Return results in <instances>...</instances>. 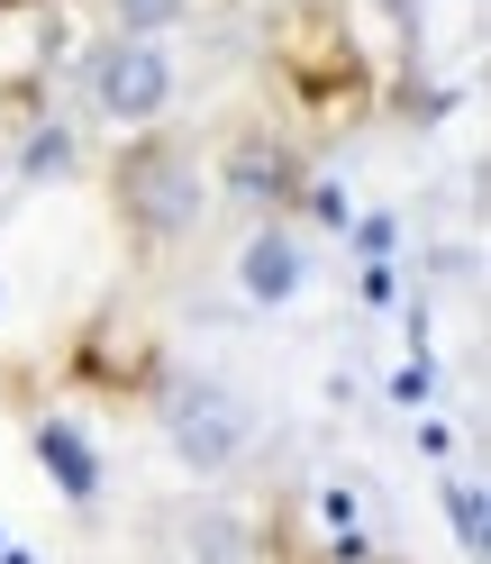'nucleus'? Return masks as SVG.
<instances>
[{"label":"nucleus","mask_w":491,"mask_h":564,"mask_svg":"<svg viewBox=\"0 0 491 564\" xmlns=\"http://www.w3.org/2000/svg\"><path fill=\"white\" fill-rule=\"evenodd\" d=\"M273 55H283V83L309 100L319 119H356L364 100V55H356V28L319 0H301V10L273 28Z\"/></svg>","instance_id":"nucleus-1"},{"label":"nucleus","mask_w":491,"mask_h":564,"mask_svg":"<svg viewBox=\"0 0 491 564\" xmlns=\"http://www.w3.org/2000/svg\"><path fill=\"white\" fill-rule=\"evenodd\" d=\"M119 209H128V228L146 237V246L192 237V228H200V209H209V183H200L192 147H173V137H146L137 155H119Z\"/></svg>","instance_id":"nucleus-2"},{"label":"nucleus","mask_w":491,"mask_h":564,"mask_svg":"<svg viewBox=\"0 0 491 564\" xmlns=\"http://www.w3.org/2000/svg\"><path fill=\"white\" fill-rule=\"evenodd\" d=\"M173 446H183V465L192 474H228L237 455H246V401L228 392V382H183L173 392Z\"/></svg>","instance_id":"nucleus-3"},{"label":"nucleus","mask_w":491,"mask_h":564,"mask_svg":"<svg viewBox=\"0 0 491 564\" xmlns=\"http://www.w3.org/2000/svg\"><path fill=\"white\" fill-rule=\"evenodd\" d=\"M91 100H100V119H119V128H146L164 100H173V64L155 37H119L110 55L91 64Z\"/></svg>","instance_id":"nucleus-4"},{"label":"nucleus","mask_w":491,"mask_h":564,"mask_svg":"<svg viewBox=\"0 0 491 564\" xmlns=\"http://www.w3.org/2000/svg\"><path fill=\"white\" fill-rule=\"evenodd\" d=\"M228 192H246V200H292V192H301V164L273 147V137H237V147H228Z\"/></svg>","instance_id":"nucleus-5"},{"label":"nucleus","mask_w":491,"mask_h":564,"mask_svg":"<svg viewBox=\"0 0 491 564\" xmlns=\"http://www.w3.org/2000/svg\"><path fill=\"white\" fill-rule=\"evenodd\" d=\"M237 282H246V301H292V292H301V246H292L283 228L246 237V256H237Z\"/></svg>","instance_id":"nucleus-6"},{"label":"nucleus","mask_w":491,"mask_h":564,"mask_svg":"<svg viewBox=\"0 0 491 564\" xmlns=\"http://www.w3.org/2000/svg\"><path fill=\"white\" fill-rule=\"evenodd\" d=\"M37 455H46V474L64 482V501H91L100 491V455L83 446L74 419H37Z\"/></svg>","instance_id":"nucleus-7"},{"label":"nucleus","mask_w":491,"mask_h":564,"mask_svg":"<svg viewBox=\"0 0 491 564\" xmlns=\"http://www.w3.org/2000/svg\"><path fill=\"white\" fill-rule=\"evenodd\" d=\"M83 365H91V373H110V382H146V328H128V319H119V328H100Z\"/></svg>","instance_id":"nucleus-8"},{"label":"nucleus","mask_w":491,"mask_h":564,"mask_svg":"<svg viewBox=\"0 0 491 564\" xmlns=\"http://www.w3.org/2000/svg\"><path fill=\"white\" fill-rule=\"evenodd\" d=\"M37 64H46V37H37V28H19V19H0V91L37 83Z\"/></svg>","instance_id":"nucleus-9"},{"label":"nucleus","mask_w":491,"mask_h":564,"mask_svg":"<svg viewBox=\"0 0 491 564\" xmlns=\"http://www.w3.org/2000/svg\"><path fill=\"white\" fill-rule=\"evenodd\" d=\"M446 519H455V538H465V555H482V538H491L482 482H446Z\"/></svg>","instance_id":"nucleus-10"},{"label":"nucleus","mask_w":491,"mask_h":564,"mask_svg":"<svg viewBox=\"0 0 491 564\" xmlns=\"http://www.w3.org/2000/svg\"><path fill=\"white\" fill-rule=\"evenodd\" d=\"M110 10H119V28H128V37H155V28H173V19H183V0H110Z\"/></svg>","instance_id":"nucleus-11"},{"label":"nucleus","mask_w":491,"mask_h":564,"mask_svg":"<svg viewBox=\"0 0 491 564\" xmlns=\"http://www.w3.org/2000/svg\"><path fill=\"white\" fill-rule=\"evenodd\" d=\"M309 209H319V219L337 228V219H346V192H337V183H309Z\"/></svg>","instance_id":"nucleus-12"}]
</instances>
